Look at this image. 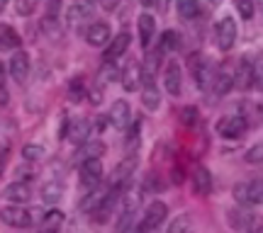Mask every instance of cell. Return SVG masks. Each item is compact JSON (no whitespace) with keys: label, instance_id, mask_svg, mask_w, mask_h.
I'll use <instances>...</instances> for the list:
<instances>
[{"label":"cell","instance_id":"6da1fadb","mask_svg":"<svg viewBox=\"0 0 263 233\" xmlns=\"http://www.w3.org/2000/svg\"><path fill=\"white\" fill-rule=\"evenodd\" d=\"M234 199L241 206L263 204V177H258V180H249V182H236L234 185Z\"/></svg>","mask_w":263,"mask_h":233},{"label":"cell","instance_id":"7a4b0ae2","mask_svg":"<svg viewBox=\"0 0 263 233\" xmlns=\"http://www.w3.org/2000/svg\"><path fill=\"white\" fill-rule=\"evenodd\" d=\"M236 34H239V29H236L234 17L224 15V17L215 25V44H217V49H219V51H229V49L236 44Z\"/></svg>","mask_w":263,"mask_h":233},{"label":"cell","instance_id":"3957f363","mask_svg":"<svg viewBox=\"0 0 263 233\" xmlns=\"http://www.w3.org/2000/svg\"><path fill=\"white\" fill-rule=\"evenodd\" d=\"M0 221H3V224H8V226H12V228H27V226L34 224L32 211L25 209L22 204L3 206V209H0Z\"/></svg>","mask_w":263,"mask_h":233},{"label":"cell","instance_id":"277c9868","mask_svg":"<svg viewBox=\"0 0 263 233\" xmlns=\"http://www.w3.org/2000/svg\"><path fill=\"white\" fill-rule=\"evenodd\" d=\"M166 216H168V206L163 204V202H151V204L146 206V211H144V219H141V224H139V231L141 233L156 231V228L166 221Z\"/></svg>","mask_w":263,"mask_h":233},{"label":"cell","instance_id":"5b68a950","mask_svg":"<svg viewBox=\"0 0 263 233\" xmlns=\"http://www.w3.org/2000/svg\"><path fill=\"white\" fill-rule=\"evenodd\" d=\"M120 192H122V185H115L107 195L100 199V204L93 209V221L95 224H107L110 221V216H112L115 206H117V199H120Z\"/></svg>","mask_w":263,"mask_h":233},{"label":"cell","instance_id":"8992f818","mask_svg":"<svg viewBox=\"0 0 263 233\" xmlns=\"http://www.w3.org/2000/svg\"><path fill=\"white\" fill-rule=\"evenodd\" d=\"M215 129L222 139H239L246 131V119L241 114H227V117H222L217 121Z\"/></svg>","mask_w":263,"mask_h":233},{"label":"cell","instance_id":"52a82bcc","mask_svg":"<svg viewBox=\"0 0 263 233\" xmlns=\"http://www.w3.org/2000/svg\"><path fill=\"white\" fill-rule=\"evenodd\" d=\"M190 73L195 78V83L200 90H207L210 88V80H212V73H215V68L207 63V58H202L200 54H193L190 56Z\"/></svg>","mask_w":263,"mask_h":233},{"label":"cell","instance_id":"ba28073f","mask_svg":"<svg viewBox=\"0 0 263 233\" xmlns=\"http://www.w3.org/2000/svg\"><path fill=\"white\" fill-rule=\"evenodd\" d=\"M78 175H81V185L83 187H88V189L98 187L100 185V180H103V163H100V158L83 160V163H81V170H78Z\"/></svg>","mask_w":263,"mask_h":233},{"label":"cell","instance_id":"9c48e42d","mask_svg":"<svg viewBox=\"0 0 263 233\" xmlns=\"http://www.w3.org/2000/svg\"><path fill=\"white\" fill-rule=\"evenodd\" d=\"M163 88L166 93L178 97L180 90H183V71H180L178 61H168L166 63V71H163Z\"/></svg>","mask_w":263,"mask_h":233},{"label":"cell","instance_id":"30bf717a","mask_svg":"<svg viewBox=\"0 0 263 233\" xmlns=\"http://www.w3.org/2000/svg\"><path fill=\"white\" fill-rule=\"evenodd\" d=\"M29 68H32V63H29V54L27 51H15L12 54V58H10V78L15 80V83H25L29 78Z\"/></svg>","mask_w":263,"mask_h":233},{"label":"cell","instance_id":"8fae6325","mask_svg":"<svg viewBox=\"0 0 263 233\" xmlns=\"http://www.w3.org/2000/svg\"><path fill=\"white\" fill-rule=\"evenodd\" d=\"M234 88V73L229 71V68H215V73H212V80H210V90L217 95V97H222L227 95L229 90Z\"/></svg>","mask_w":263,"mask_h":233},{"label":"cell","instance_id":"7c38bea8","mask_svg":"<svg viewBox=\"0 0 263 233\" xmlns=\"http://www.w3.org/2000/svg\"><path fill=\"white\" fill-rule=\"evenodd\" d=\"M110 39H112V29L107 22H93L85 29V41L90 47H105V44H110Z\"/></svg>","mask_w":263,"mask_h":233},{"label":"cell","instance_id":"4fadbf2b","mask_svg":"<svg viewBox=\"0 0 263 233\" xmlns=\"http://www.w3.org/2000/svg\"><path fill=\"white\" fill-rule=\"evenodd\" d=\"M90 131H93V126H90L88 119H73V121H68L66 139L71 141V143H76V146H83L85 141H88V136H90Z\"/></svg>","mask_w":263,"mask_h":233},{"label":"cell","instance_id":"5bb4252c","mask_svg":"<svg viewBox=\"0 0 263 233\" xmlns=\"http://www.w3.org/2000/svg\"><path fill=\"white\" fill-rule=\"evenodd\" d=\"M3 197H5L8 202H12V204H27L29 199H32V189H29L27 182L17 180V182H10V185L3 189Z\"/></svg>","mask_w":263,"mask_h":233},{"label":"cell","instance_id":"9a60e30c","mask_svg":"<svg viewBox=\"0 0 263 233\" xmlns=\"http://www.w3.org/2000/svg\"><path fill=\"white\" fill-rule=\"evenodd\" d=\"M234 85L236 88H241V90H249V88H254V63H251V58L244 56L239 61L234 71Z\"/></svg>","mask_w":263,"mask_h":233},{"label":"cell","instance_id":"2e32d148","mask_svg":"<svg viewBox=\"0 0 263 233\" xmlns=\"http://www.w3.org/2000/svg\"><path fill=\"white\" fill-rule=\"evenodd\" d=\"M227 221H229V226H232L234 231L244 233V231H249V226L254 224V214H251L249 209H244V206H236V209H229V211H227Z\"/></svg>","mask_w":263,"mask_h":233},{"label":"cell","instance_id":"e0dca14e","mask_svg":"<svg viewBox=\"0 0 263 233\" xmlns=\"http://www.w3.org/2000/svg\"><path fill=\"white\" fill-rule=\"evenodd\" d=\"M129 44H132L129 32H120L117 37L110 39V44H107V49H105V61H117V58L129 49Z\"/></svg>","mask_w":263,"mask_h":233},{"label":"cell","instance_id":"ac0fdd59","mask_svg":"<svg viewBox=\"0 0 263 233\" xmlns=\"http://www.w3.org/2000/svg\"><path fill=\"white\" fill-rule=\"evenodd\" d=\"M110 124L112 126H117V129H124L127 124L132 121V107L129 102H124V100H117V102H112V107H110Z\"/></svg>","mask_w":263,"mask_h":233},{"label":"cell","instance_id":"d6986e66","mask_svg":"<svg viewBox=\"0 0 263 233\" xmlns=\"http://www.w3.org/2000/svg\"><path fill=\"white\" fill-rule=\"evenodd\" d=\"M93 10L95 5L93 3H88V0H76L73 5L68 8V25H81V22H85V19L93 17Z\"/></svg>","mask_w":263,"mask_h":233},{"label":"cell","instance_id":"ffe728a7","mask_svg":"<svg viewBox=\"0 0 263 233\" xmlns=\"http://www.w3.org/2000/svg\"><path fill=\"white\" fill-rule=\"evenodd\" d=\"M137 29H139V41H141V47L146 49V47L151 44L154 34H156V19H154V15H149V12H141L139 19H137Z\"/></svg>","mask_w":263,"mask_h":233},{"label":"cell","instance_id":"44dd1931","mask_svg":"<svg viewBox=\"0 0 263 233\" xmlns=\"http://www.w3.org/2000/svg\"><path fill=\"white\" fill-rule=\"evenodd\" d=\"M193 192L197 197H207L212 192V175H210V170L205 165L195 168V173H193Z\"/></svg>","mask_w":263,"mask_h":233},{"label":"cell","instance_id":"7402d4cb","mask_svg":"<svg viewBox=\"0 0 263 233\" xmlns=\"http://www.w3.org/2000/svg\"><path fill=\"white\" fill-rule=\"evenodd\" d=\"M105 151H107V146H105L103 141H85L83 146L78 149V153H76V160H93V158H100V156H105Z\"/></svg>","mask_w":263,"mask_h":233},{"label":"cell","instance_id":"603a6c76","mask_svg":"<svg viewBox=\"0 0 263 233\" xmlns=\"http://www.w3.org/2000/svg\"><path fill=\"white\" fill-rule=\"evenodd\" d=\"M141 104L149 110V112H156L161 104V95L156 90V85L154 83H144V90H141Z\"/></svg>","mask_w":263,"mask_h":233},{"label":"cell","instance_id":"cb8c5ba5","mask_svg":"<svg viewBox=\"0 0 263 233\" xmlns=\"http://www.w3.org/2000/svg\"><path fill=\"white\" fill-rule=\"evenodd\" d=\"M134 168H137V156H127V158L115 168V185H124V182L129 180V175L134 173Z\"/></svg>","mask_w":263,"mask_h":233},{"label":"cell","instance_id":"d4e9b609","mask_svg":"<svg viewBox=\"0 0 263 233\" xmlns=\"http://www.w3.org/2000/svg\"><path fill=\"white\" fill-rule=\"evenodd\" d=\"M122 85H124V90H129V93L141 85V66L139 63L127 66V71L122 73Z\"/></svg>","mask_w":263,"mask_h":233},{"label":"cell","instance_id":"484cf974","mask_svg":"<svg viewBox=\"0 0 263 233\" xmlns=\"http://www.w3.org/2000/svg\"><path fill=\"white\" fill-rule=\"evenodd\" d=\"M176 10L180 19H193L200 12V0H176Z\"/></svg>","mask_w":263,"mask_h":233},{"label":"cell","instance_id":"4316f807","mask_svg":"<svg viewBox=\"0 0 263 233\" xmlns=\"http://www.w3.org/2000/svg\"><path fill=\"white\" fill-rule=\"evenodd\" d=\"M168 233H195V224H193V219L190 214H180L176 216L168 226Z\"/></svg>","mask_w":263,"mask_h":233},{"label":"cell","instance_id":"83f0119b","mask_svg":"<svg viewBox=\"0 0 263 233\" xmlns=\"http://www.w3.org/2000/svg\"><path fill=\"white\" fill-rule=\"evenodd\" d=\"M20 37L10 25H0V49H17Z\"/></svg>","mask_w":263,"mask_h":233},{"label":"cell","instance_id":"f1b7e54d","mask_svg":"<svg viewBox=\"0 0 263 233\" xmlns=\"http://www.w3.org/2000/svg\"><path fill=\"white\" fill-rule=\"evenodd\" d=\"M178 47H180V34L178 32L168 29V32H163V34H161V41H159L161 54H163V51H176Z\"/></svg>","mask_w":263,"mask_h":233},{"label":"cell","instance_id":"f546056e","mask_svg":"<svg viewBox=\"0 0 263 233\" xmlns=\"http://www.w3.org/2000/svg\"><path fill=\"white\" fill-rule=\"evenodd\" d=\"M64 195V187L59 185V182H49V185L42 187V199L47 202V204H57L59 199Z\"/></svg>","mask_w":263,"mask_h":233},{"label":"cell","instance_id":"4dcf8cb0","mask_svg":"<svg viewBox=\"0 0 263 233\" xmlns=\"http://www.w3.org/2000/svg\"><path fill=\"white\" fill-rule=\"evenodd\" d=\"M68 97H71V102H81L85 97V80L83 78H73L71 85H68Z\"/></svg>","mask_w":263,"mask_h":233},{"label":"cell","instance_id":"1f68e13d","mask_svg":"<svg viewBox=\"0 0 263 233\" xmlns=\"http://www.w3.org/2000/svg\"><path fill=\"white\" fill-rule=\"evenodd\" d=\"M234 8H236V12L241 15V19H251L256 12L254 0H234Z\"/></svg>","mask_w":263,"mask_h":233},{"label":"cell","instance_id":"d6a6232c","mask_svg":"<svg viewBox=\"0 0 263 233\" xmlns=\"http://www.w3.org/2000/svg\"><path fill=\"white\" fill-rule=\"evenodd\" d=\"M244 160L249 163V165H261V163H263V143H256V146H251V149L246 151Z\"/></svg>","mask_w":263,"mask_h":233},{"label":"cell","instance_id":"836d02e7","mask_svg":"<svg viewBox=\"0 0 263 233\" xmlns=\"http://www.w3.org/2000/svg\"><path fill=\"white\" fill-rule=\"evenodd\" d=\"M37 10V0H15V12L20 17H29Z\"/></svg>","mask_w":263,"mask_h":233},{"label":"cell","instance_id":"e575fe53","mask_svg":"<svg viewBox=\"0 0 263 233\" xmlns=\"http://www.w3.org/2000/svg\"><path fill=\"white\" fill-rule=\"evenodd\" d=\"M22 158H25V160L44 158V146H39V143H27V146L22 149Z\"/></svg>","mask_w":263,"mask_h":233},{"label":"cell","instance_id":"d590c367","mask_svg":"<svg viewBox=\"0 0 263 233\" xmlns=\"http://www.w3.org/2000/svg\"><path fill=\"white\" fill-rule=\"evenodd\" d=\"M251 63H254V85L258 90H263V54L251 58Z\"/></svg>","mask_w":263,"mask_h":233},{"label":"cell","instance_id":"8d00e7d4","mask_svg":"<svg viewBox=\"0 0 263 233\" xmlns=\"http://www.w3.org/2000/svg\"><path fill=\"white\" fill-rule=\"evenodd\" d=\"M112 63H115V61H105L103 71H100V78H103V80H107V83H112V80H117V78H120V71H117Z\"/></svg>","mask_w":263,"mask_h":233},{"label":"cell","instance_id":"74e56055","mask_svg":"<svg viewBox=\"0 0 263 233\" xmlns=\"http://www.w3.org/2000/svg\"><path fill=\"white\" fill-rule=\"evenodd\" d=\"M42 221L47 226H59L64 221V214H61V209H51V211H47V214L42 216Z\"/></svg>","mask_w":263,"mask_h":233},{"label":"cell","instance_id":"f35d334b","mask_svg":"<svg viewBox=\"0 0 263 233\" xmlns=\"http://www.w3.org/2000/svg\"><path fill=\"white\" fill-rule=\"evenodd\" d=\"M180 121H183V124H195L197 121V110L195 107H183V110H180Z\"/></svg>","mask_w":263,"mask_h":233},{"label":"cell","instance_id":"ab89813d","mask_svg":"<svg viewBox=\"0 0 263 233\" xmlns=\"http://www.w3.org/2000/svg\"><path fill=\"white\" fill-rule=\"evenodd\" d=\"M246 233H263V219H254V224L249 226Z\"/></svg>","mask_w":263,"mask_h":233},{"label":"cell","instance_id":"60d3db41","mask_svg":"<svg viewBox=\"0 0 263 233\" xmlns=\"http://www.w3.org/2000/svg\"><path fill=\"white\" fill-rule=\"evenodd\" d=\"M98 3H100L105 10H115L117 5H120V0H98Z\"/></svg>","mask_w":263,"mask_h":233},{"label":"cell","instance_id":"b9f144b4","mask_svg":"<svg viewBox=\"0 0 263 233\" xmlns=\"http://www.w3.org/2000/svg\"><path fill=\"white\" fill-rule=\"evenodd\" d=\"M8 102H10V95H8V90L0 85V107H5Z\"/></svg>","mask_w":263,"mask_h":233},{"label":"cell","instance_id":"7bdbcfd3","mask_svg":"<svg viewBox=\"0 0 263 233\" xmlns=\"http://www.w3.org/2000/svg\"><path fill=\"white\" fill-rule=\"evenodd\" d=\"M154 5L159 8V12H166V10H168V5H171V0H154Z\"/></svg>","mask_w":263,"mask_h":233},{"label":"cell","instance_id":"ee69618b","mask_svg":"<svg viewBox=\"0 0 263 233\" xmlns=\"http://www.w3.org/2000/svg\"><path fill=\"white\" fill-rule=\"evenodd\" d=\"M120 233H141V231H139V228H137L134 224H129L127 228H124V231H120Z\"/></svg>","mask_w":263,"mask_h":233},{"label":"cell","instance_id":"f6af8a7d","mask_svg":"<svg viewBox=\"0 0 263 233\" xmlns=\"http://www.w3.org/2000/svg\"><path fill=\"white\" fill-rule=\"evenodd\" d=\"M3 165H5V151H0V170H3Z\"/></svg>","mask_w":263,"mask_h":233},{"label":"cell","instance_id":"bcb514c9","mask_svg":"<svg viewBox=\"0 0 263 233\" xmlns=\"http://www.w3.org/2000/svg\"><path fill=\"white\" fill-rule=\"evenodd\" d=\"M141 5H146V8H149V5H154V0H139Z\"/></svg>","mask_w":263,"mask_h":233},{"label":"cell","instance_id":"7dc6e473","mask_svg":"<svg viewBox=\"0 0 263 233\" xmlns=\"http://www.w3.org/2000/svg\"><path fill=\"white\" fill-rule=\"evenodd\" d=\"M0 85H3V63H0Z\"/></svg>","mask_w":263,"mask_h":233},{"label":"cell","instance_id":"c3c4849f","mask_svg":"<svg viewBox=\"0 0 263 233\" xmlns=\"http://www.w3.org/2000/svg\"><path fill=\"white\" fill-rule=\"evenodd\" d=\"M42 233H57V231H51V228H44V231H42Z\"/></svg>","mask_w":263,"mask_h":233},{"label":"cell","instance_id":"681fc988","mask_svg":"<svg viewBox=\"0 0 263 233\" xmlns=\"http://www.w3.org/2000/svg\"><path fill=\"white\" fill-rule=\"evenodd\" d=\"M3 5H5V0H0V8H3Z\"/></svg>","mask_w":263,"mask_h":233},{"label":"cell","instance_id":"f907efd6","mask_svg":"<svg viewBox=\"0 0 263 233\" xmlns=\"http://www.w3.org/2000/svg\"><path fill=\"white\" fill-rule=\"evenodd\" d=\"M88 3H93V5H95V3H98V0H88Z\"/></svg>","mask_w":263,"mask_h":233},{"label":"cell","instance_id":"816d5d0a","mask_svg":"<svg viewBox=\"0 0 263 233\" xmlns=\"http://www.w3.org/2000/svg\"><path fill=\"white\" fill-rule=\"evenodd\" d=\"M217 3H219V0H212V5H217Z\"/></svg>","mask_w":263,"mask_h":233}]
</instances>
